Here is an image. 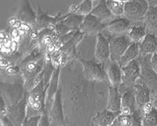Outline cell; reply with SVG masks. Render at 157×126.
Here are the masks:
<instances>
[{"label":"cell","instance_id":"cell-14","mask_svg":"<svg viewBox=\"0 0 157 126\" xmlns=\"http://www.w3.org/2000/svg\"><path fill=\"white\" fill-rule=\"evenodd\" d=\"M105 23L101 22L98 18L92 14L86 15L84 17L82 23L81 24L79 31L86 36L89 35H98L102 33L105 27Z\"/></svg>","mask_w":157,"mask_h":126},{"label":"cell","instance_id":"cell-27","mask_svg":"<svg viewBox=\"0 0 157 126\" xmlns=\"http://www.w3.org/2000/svg\"><path fill=\"white\" fill-rule=\"evenodd\" d=\"M83 19L84 16L68 13L67 14L64 15V18L61 21V22L70 32H74V31L79 30V28H80L81 24L82 23Z\"/></svg>","mask_w":157,"mask_h":126},{"label":"cell","instance_id":"cell-36","mask_svg":"<svg viewBox=\"0 0 157 126\" xmlns=\"http://www.w3.org/2000/svg\"><path fill=\"white\" fill-rule=\"evenodd\" d=\"M151 103H152V106L155 107L157 110V92L152 94V98H151Z\"/></svg>","mask_w":157,"mask_h":126},{"label":"cell","instance_id":"cell-28","mask_svg":"<svg viewBox=\"0 0 157 126\" xmlns=\"http://www.w3.org/2000/svg\"><path fill=\"white\" fill-rule=\"evenodd\" d=\"M149 7L144 18L145 24L148 29L157 30V2H148Z\"/></svg>","mask_w":157,"mask_h":126},{"label":"cell","instance_id":"cell-29","mask_svg":"<svg viewBox=\"0 0 157 126\" xmlns=\"http://www.w3.org/2000/svg\"><path fill=\"white\" fill-rule=\"evenodd\" d=\"M93 9V2L90 0H86L77 4L71 5L69 9V13L85 17L90 14Z\"/></svg>","mask_w":157,"mask_h":126},{"label":"cell","instance_id":"cell-32","mask_svg":"<svg viewBox=\"0 0 157 126\" xmlns=\"http://www.w3.org/2000/svg\"><path fill=\"white\" fill-rule=\"evenodd\" d=\"M130 126H142V113L141 110H136L131 114Z\"/></svg>","mask_w":157,"mask_h":126},{"label":"cell","instance_id":"cell-12","mask_svg":"<svg viewBox=\"0 0 157 126\" xmlns=\"http://www.w3.org/2000/svg\"><path fill=\"white\" fill-rule=\"evenodd\" d=\"M94 60L105 65L110 60V47L109 39L103 33L97 35V42L94 50Z\"/></svg>","mask_w":157,"mask_h":126},{"label":"cell","instance_id":"cell-4","mask_svg":"<svg viewBox=\"0 0 157 126\" xmlns=\"http://www.w3.org/2000/svg\"><path fill=\"white\" fill-rule=\"evenodd\" d=\"M2 97L5 100L6 106H10L17 103L25 96L27 91L25 90L23 82H1Z\"/></svg>","mask_w":157,"mask_h":126},{"label":"cell","instance_id":"cell-24","mask_svg":"<svg viewBox=\"0 0 157 126\" xmlns=\"http://www.w3.org/2000/svg\"><path fill=\"white\" fill-rule=\"evenodd\" d=\"M141 56V50H140V43H132V44L128 47L125 53L123 54L120 60L118 61V64L120 67L127 65L130 61L137 59Z\"/></svg>","mask_w":157,"mask_h":126},{"label":"cell","instance_id":"cell-34","mask_svg":"<svg viewBox=\"0 0 157 126\" xmlns=\"http://www.w3.org/2000/svg\"><path fill=\"white\" fill-rule=\"evenodd\" d=\"M39 126H50V119H49L48 113L47 111H45L44 113H42L41 118L39 121Z\"/></svg>","mask_w":157,"mask_h":126},{"label":"cell","instance_id":"cell-21","mask_svg":"<svg viewBox=\"0 0 157 126\" xmlns=\"http://www.w3.org/2000/svg\"><path fill=\"white\" fill-rule=\"evenodd\" d=\"M140 50L141 56L152 55L157 52V35L154 32H148L140 43Z\"/></svg>","mask_w":157,"mask_h":126},{"label":"cell","instance_id":"cell-30","mask_svg":"<svg viewBox=\"0 0 157 126\" xmlns=\"http://www.w3.org/2000/svg\"><path fill=\"white\" fill-rule=\"evenodd\" d=\"M126 1H106L108 7L113 16L116 18L124 16Z\"/></svg>","mask_w":157,"mask_h":126},{"label":"cell","instance_id":"cell-2","mask_svg":"<svg viewBox=\"0 0 157 126\" xmlns=\"http://www.w3.org/2000/svg\"><path fill=\"white\" fill-rule=\"evenodd\" d=\"M47 87L45 85L43 78L39 85L29 92L27 117L40 115L46 110V97Z\"/></svg>","mask_w":157,"mask_h":126},{"label":"cell","instance_id":"cell-31","mask_svg":"<svg viewBox=\"0 0 157 126\" xmlns=\"http://www.w3.org/2000/svg\"><path fill=\"white\" fill-rule=\"evenodd\" d=\"M131 116L120 113L115 119L113 126H130Z\"/></svg>","mask_w":157,"mask_h":126},{"label":"cell","instance_id":"cell-1","mask_svg":"<svg viewBox=\"0 0 157 126\" xmlns=\"http://www.w3.org/2000/svg\"><path fill=\"white\" fill-rule=\"evenodd\" d=\"M18 65L25 90L30 92L40 83L44 77L47 65V53L38 47L25 56Z\"/></svg>","mask_w":157,"mask_h":126},{"label":"cell","instance_id":"cell-26","mask_svg":"<svg viewBox=\"0 0 157 126\" xmlns=\"http://www.w3.org/2000/svg\"><path fill=\"white\" fill-rule=\"evenodd\" d=\"M90 14L94 15L97 18H98L101 22L105 24L109 22V19H111L113 17V15L112 14V13L110 12L109 7H108L105 0H101L100 2L98 3V5L94 7Z\"/></svg>","mask_w":157,"mask_h":126},{"label":"cell","instance_id":"cell-6","mask_svg":"<svg viewBox=\"0 0 157 126\" xmlns=\"http://www.w3.org/2000/svg\"><path fill=\"white\" fill-rule=\"evenodd\" d=\"M28 98L29 92H26L21 100L12 106H7L6 115L14 126H23L25 119L27 118Z\"/></svg>","mask_w":157,"mask_h":126},{"label":"cell","instance_id":"cell-18","mask_svg":"<svg viewBox=\"0 0 157 126\" xmlns=\"http://www.w3.org/2000/svg\"><path fill=\"white\" fill-rule=\"evenodd\" d=\"M122 95L121 99V110L120 113L131 115L134 112L138 110V107L136 103L135 98L133 93L132 88L126 89L120 92Z\"/></svg>","mask_w":157,"mask_h":126},{"label":"cell","instance_id":"cell-9","mask_svg":"<svg viewBox=\"0 0 157 126\" xmlns=\"http://www.w3.org/2000/svg\"><path fill=\"white\" fill-rule=\"evenodd\" d=\"M48 115L50 126H67L63 108L61 85L56 94L54 103L52 104L50 111L48 112Z\"/></svg>","mask_w":157,"mask_h":126},{"label":"cell","instance_id":"cell-5","mask_svg":"<svg viewBox=\"0 0 157 126\" xmlns=\"http://www.w3.org/2000/svg\"><path fill=\"white\" fill-rule=\"evenodd\" d=\"M152 55L140 56L141 80L147 85L152 94L157 92V73L151 65Z\"/></svg>","mask_w":157,"mask_h":126},{"label":"cell","instance_id":"cell-25","mask_svg":"<svg viewBox=\"0 0 157 126\" xmlns=\"http://www.w3.org/2000/svg\"><path fill=\"white\" fill-rule=\"evenodd\" d=\"M148 33V27L145 23L139 25H131L127 32V35L129 36L133 43H140Z\"/></svg>","mask_w":157,"mask_h":126},{"label":"cell","instance_id":"cell-35","mask_svg":"<svg viewBox=\"0 0 157 126\" xmlns=\"http://www.w3.org/2000/svg\"><path fill=\"white\" fill-rule=\"evenodd\" d=\"M151 65H152L153 69L157 73V52L152 55V58H151Z\"/></svg>","mask_w":157,"mask_h":126},{"label":"cell","instance_id":"cell-37","mask_svg":"<svg viewBox=\"0 0 157 126\" xmlns=\"http://www.w3.org/2000/svg\"><path fill=\"white\" fill-rule=\"evenodd\" d=\"M111 126H113V125H111Z\"/></svg>","mask_w":157,"mask_h":126},{"label":"cell","instance_id":"cell-33","mask_svg":"<svg viewBox=\"0 0 157 126\" xmlns=\"http://www.w3.org/2000/svg\"><path fill=\"white\" fill-rule=\"evenodd\" d=\"M41 115H35L31 116V117H27L24 122L23 126H39V121L41 118Z\"/></svg>","mask_w":157,"mask_h":126},{"label":"cell","instance_id":"cell-11","mask_svg":"<svg viewBox=\"0 0 157 126\" xmlns=\"http://www.w3.org/2000/svg\"><path fill=\"white\" fill-rule=\"evenodd\" d=\"M131 26V22L125 17L116 18L105 25L103 32H107L106 36H118L127 34Z\"/></svg>","mask_w":157,"mask_h":126},{"label":"cell","instance_id":"cell-20","mask_svg":"<svg viewBox=\"0 0 157 126\" xmlns=\"http://www.w3.org/2000/svg\"><path fill=\"white\" fill-rule=\"evenodd\" d=\"M122 95L118 87L109 85L106 109L114 113H120Z\"/></svg>","mask_w":157,"mask_h":126},{"label":"cell","instance_id":"cell-7","mask_svg":"<svg viewBox=\"0 0 157 126\" xmlns=\"http://www.w3.org/2000/svg\"><path fill=\"white\" fill-rule=\"evenodd\" d=\"M122 74L123 81L120 88L123 89L132 88L134 84L141 78V64L139 58L122 67Z\"/></svg>","mask_w":157,"mask_h":126},{"label":"cell","instance_id":"cell-19","mask_svg":"<svg viewBox=\"0 0 157 126\" xmlns=\"http://www.w3.org/2000/svg\"><path fill=\"white\" fill-rule=\"evenodd\" d=\"M105 70L108 75L109 85L113 87H119L121 85L123 81L122 68L116 61H110L105 65Z\"/></svg>","mask_w":157,"mask_h":126},{"label":"cell","instance_id":"cell-23","mask_svg":"<svg viewBox=\"0 0 157 126\" xmlns=\"http://www.w3.org/2000/svg\"><path fill=\"white\" fill-rule=\"evenodd\" d=\"M142 113V126H157V110L149 103L139 109Z\"/></svg>","mask_w":157,"mask_h":126},{"label":"cell","instance_id":"cell-17","mask_svg":"<svg viewBox=\"0 0 157 126\" xmlns=\"http://www.w3.org/2000/svg\"><path fill=\"white\" fill-rule=\"evenodd\" d=\"M61 66L55 67L53 75L50 79L48 89L47 92V97H46V110L48 113L51 108L52 104L54 103V98L56 94L60 88V73H61Z\"/></svg>","mask_w":157,"mask_h":126},{"label":"cell","instance_id":"cell-8","mask_svg":"<svg viewBox=\"0 0 157 126\" xmlns=\"http://www.w3.org/2000/svg\"><path fill=\"white\" fill-rule=\"evenodd\" d=\"M109 39L110 47V60L118 62L128 47L132 44L129 36L127 34L118 36H106Z\"/></svg>","mask_w":157,"mask_h":126},{"label":"cell","instance_id":"cell-15","mask_svg":"<svg viewBox=\"0 0 157 126\" xmlns=\"http://www.w3.org/2000/svg\"><path fill=\"white\" fill-rule=\"evenodd\" d=\"M132 91L138 109H141L146 104L151 103L152 92L141 81V78L134 84Z\"/></svg>","mask_w":157,"mask_h":126},{"label":"cell","instance_id":"cell-3","mask_svg":"<svg viewBox=\"0 0 157 126\" xmlns=\"http://www.w3.org/2000/svg\"><path fill=\"white\" fill-rule=\"evenodd\" d=\"M80 59L82 69V76L88 81L107 82L109 85L108 75L105 65L96 60Z\"/></svg>","mask_w":157,"mask_h":126},{"label":"cell","instance_id":"cell-16","mask_svg":"<svg viewBox=\"0 0 157 126\" xmlns=\"http://www.w3.org/2000/svg\"><path fill=\"white\" fill-rule=\"evenodd\" d=\"M16 18L20 22H24L35 29L37 19V13L35 12L28 0H22L20 2V6L17 13Z\"/></svg>","mask_w":157,"mask_h":126},{"label":"cell","instance_id":"cell-10","mask_svg":"<svg viewBox=\"0 0 157 126\" xmlns=\"http://www.w3.org/2000/svg\"><path fill=\"white\" fill-rule=\"evenodd\" d=\"M148 7L149 4L147 1H126L124 17L130 22L144 20Z\"/></svg>","mask_w":157,"mask_h":126},{"label":"cell","instance_id":"cell-22","mask_svg":"<svg viewBox=\"0 0 157 126\" xmlns=\"http://www.w3.org/2000/svg\"><path fill=\"white\" fill-rule=\"evenodd\" d=\"M120 113H114L105 110L97 112L92 117V123L94 126H111L113 125L115 119Z\"/></svg>","mask_w":157,"mask_h":126},{"label":"cell","instance_id":"cell-13","mask_svg":"<svg viewBox=\"0 0 157 126\" xmlns=\"http://www.w3.org/2000/svg\"><path fill=\"white\" fill-rule=\"evenodd\" d=\"M63 18H64V15H62L61 12H58L57 14L54 15V16H51L47 13L42 10L41 7L39 6L35 29L39 32V31L43 30L45 29L53 28L54 25H56L58 22H61Z\"/></svg>","mask_w":157,"mask_h":126}]
</instances>
